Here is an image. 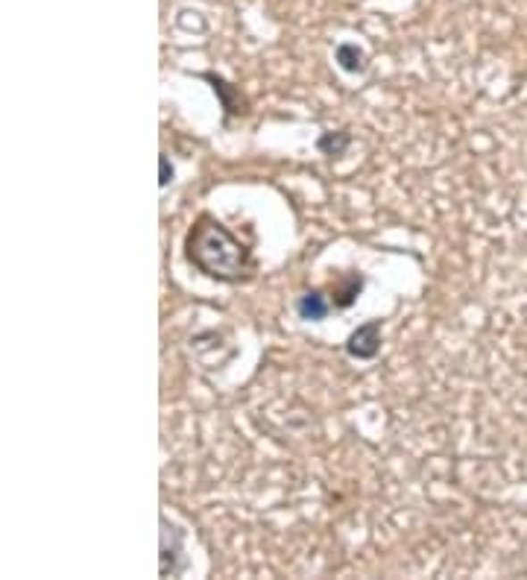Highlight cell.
I'll use <instances>...</instances> for the list:
<instances>
[{
  "instance_id": "obj_3",
  "label": "cell",
  "mask_w": 527,
  "mask_h": 580,
  "mask_svg": "<svg viewBox=\"0 0 527 580\" xmlns=\"http://www.w3.org/2000/svg\"><path fill=\"white\" fill-rule=\"evenodd\" d=\"M297 308H299V314L305 316V320H322V316L329 314V305H325V299L320 297V293H305Z\"/></svg>"
},
{
  "instance_id": "obj_1",
  "label": "cell",
  "mask_w": 527,
  "mask_h": 580,
  "mask_svg": "<svg viewBox=\"0 0 527 580\" xmlns=\"http://www.w3.org/2000/svg\"><path fill=\"white\" fill-rule=\"evenodd\" d=\"M188 258L197 264L205 276L217 282H240L252 273L249 249L231 238V231L211 217H199L188 231Z\"/></svg>"
},
{
  "instance_id": "obj_2",
  "label": "cell",
  "mask_w": 527,
  "mask_h": 580,
  "mask_svg": "<svg viewBox=\"0 0 527 580\" xmlns=\"http://www.w3.org/2000/svg\"><path fill=\"white\" fill-rule=\"evenodd\" d=\"M378 323H366L361 325L352 337H349V355L355 357H375L378 352Z\"/></svg>"
},
{
  "instance_id": "obj_4",
  "label": "cell",
  "mask_w": 527,
  "mask_h": 580,
  "mask_svg": "<svg viewBox=\"0 0 527 580\" xmlns=\"http://www.w3.org/2000/svg\"><path fill=\"white\" fill-rule=\"evenodd\" d=\"M337 59H340V65H343L346 71H361V68H364L361 53H357L352 45H343L340 50H337Z\"/></svg>"
}]
</instances>
